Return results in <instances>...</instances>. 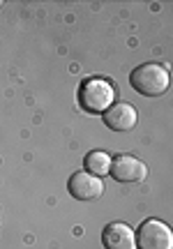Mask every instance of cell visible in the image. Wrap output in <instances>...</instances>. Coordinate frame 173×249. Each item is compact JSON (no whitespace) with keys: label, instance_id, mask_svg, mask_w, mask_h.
Listing matches in <instances>:
<instances>
[{"label":"cell","instance_id":"obj_4","mask_svg":"<svg viewBox=\"0 0 173 249\" xmlns=\"http://www.w3.org/2000/svg\"><path fill=\"white\" fill-rule=\"evenodd\" d=\"M111 178L118 182H141L148 176V166L132 155H118L111 160Z\"/></svg>","mask_w":173,"mask_h":249},{"label":"cell","instance_id":"obj_6","mask_svg":"<svg viewBox=\"0 0 173 249\" xmlns=\"http://www.w3.org/2000/svg\"><path fill=\"white\" fill-rule=\"evenodd\" d=\"M138 123V113L132 104H125V102H118V104H111L106 111H104V124L113 129V132H129L134 129Z\"/></svg>","mask_w":173,"mask_h":249},{"label":"cell","instance_id":"obj_5","mask_svg":"<svg viewBox=\"0 0 173 249\" xmlns=\"http://www.w3.org/2000/svg\"><path fill=\"white\" fill-rule=\"evenodd\" d=\"M67 189H69V194L74 198H79V201H95V198H100L102 192H104V182L102 178L97 176H90V173H86V171H79V173H74L69 182H67Z\"/></svg>","mask_w":173,"mask_h":249},{"label":"cell","instance_id":"obj_9","mask_svg":"<svg viewBox=\"0 0 173 249\" xmlns=\"http://www.w3.org/2000/svg\"><path fill=\"white\" fill-rule=\"evenodd\" d=\"M0 5H2V2H0Z\"/></svg>","mask_w":173,"mask_h":249},{"label":"cell","instance_id":"obj_2","mask_svg":"<svg viewBox=\"0 0 173 249\" xmlns=\"http://www.w3.org/2000/svg\"><path fill=\"white\" fill-rule=\"evenodd\" d=\"M116 102V90L106 79L90 76L79 86V104L88 113H104Z\"/></svg>","mask_w":173,"mask_h":249},{"label":"cell","instance_id":"obj_1","mask_svg":"<svg viewBox=\"0 0 173 249\" xmlns=\"http://www.w3.org/2000/svg\"><path fill=\"white\" fill-rule=\"evenodd\" d=\"M132 88L146 95V97H159L169 90V71L164 65L157 62H143L129 74Z\"/></svg>","mask_w":173,"mask_h":249},{"label":"cell","instance_id":"obj_8","mask_svg":"<svg viewBox=\"0 0 173 249\" xmlns=\"http://www.w3.org/2000/svg\"><path fill=\"white\" fill-rule=\"evenodd\" d=\"M111 171V157L106 152L102 150H92L88 152V157H86V173H90V176H106Z\"/></svg>","mask_w":173,"mask_h":249},{"label":"cell","instance_id":"obj_3","mask_svg":"<svg viewBox=\"0 0 173 249\" xmlns=\"http://www.w3.org/2000/svg\"><path fill=\"white\" fill-rule=\"evenodd\" d=\"M137 249H173V233L159 219H146L138 226Z\"/></svg>","mask_w":173,"mask_h":249},{"label":"cell","instance_id":"obj_7","mask_svg":"<svg viewBox=\"0 0 173 249\" xmlns=\"http://www.w3.org/2000/svg\"><path fill=\"white\" fill-rule=\"evenodd\" d=\"M102 242H104V249H137L134 229L122 222L109 224L102 233Z\"/></svg>","mask_w":173,"mask_h":249}]
</instances>
